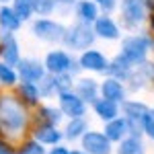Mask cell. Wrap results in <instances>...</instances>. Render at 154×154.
Segmentation results:
<instances>
[{"label": "cell", "mask_w": 154, "mask_h": 154, "mask_svg": "<svg viewBox=\"0 0 154 154\" xmlns=\"http://www.w3.org/2000/svg\"><path fill=\"white\" fill-rule=\"evenodd\" d=\"M29 125L27 103L19 95H0V134L6 140H19Z\"/></svg>", "instance_id": "1"}, {"label": "cell", "mask_w": 154, "mask_h": 154, "mask_svg": "<svg viewBox=\"0 0 154 154\" xmlns=\"http://www.w3.org/2000/svg\"><path fill=\"white\" fill-rule=\"evenodd\" d=\"M152 45V39L144 33H134V35H128L123 41H121V56L131 62L134 66L146 62V56H148V49Z\"/></svg>", "instance_id": "2"}, {"label": "cell", "mask_w": 154, "mask_h": 154, "mask_svg": "<svg viewBox=\"0 0 154 154\" xmlns=\"http://www.w3.org/2000/svg\"><path fill=\"white\" fill-rule=\"evenodd\" d=\"M95 31L91 29V25L86 23H76L66 31V39L64 43L72 49V51H86L95 41Z\"/></svg>", "instance_id": "3"}, {"label": "cell", "mask_w": 154, "mask_h": 154, "mask_svg": "<svg viewBox=\"0 0 154 154\" xmlns=\"http://www.w3.org/2000/svg\"><path fill=\"white\" fill-rule=\"evenodd\" d=\"M43 66H45L48 74H54V76L66 74V72H70L72 76H74L76 72L80 70V64H76L70 58V54H66L64 49H51L45 56V64Z\"/></svg>", "instance_id": "4"}, {"label": "cell", "mask_w": 154, "mask_h": 154, "mask_svg": "<svg viewBox=\"0 0 154 154\" xmlns=\"http://www.w3.org/2000/svg\"><path fill=\"white\" fill-rule=\"evenodd\" d=\"M148 17V0H121V21L123 27L134 29Z\"/></svg>", "instance_id": "5"}, {"label": "cell", "mask_w": 154, "mask_h": 154, "mask_svg": "<svg viewBox=\"0 0 154 154\" xmlns=\"http://www.w3.org/2000/svg\"><path fill=\"white\" fill-rule=\"evenodd\" d=\"M66 31L68 29L64 25L49 21V19H37L33 23V35L39 37L41 41H48V43H64Z\"/></svg>", "instance_id": "6"}, {"label": "cell", "mask_w": 154, "mask_h": 154, "mask_svg": "<svg viewBox=\"0 0 154 154\" xmlns=\"http://www.w3.org/2000/svg\"><path fill=\"white\" fill-rule=\"evenodd\" d=\"M58 101H60V111H62L64 115H68L70 119L84 117V113H86V103H84L74 91L58 93Z\"/></svg>", "instance_id": "7"}, {"label": "cell", "mask_w": 154, "mask_h": 154, "mask_svg": "<svg viewBox=\"0 0 154 154\" xmlns=\"http://www.w3.org/2000/svg\"><path fill=\"white\" fill-rule=\"evenodd\" d=\"M82 150L86 154H111V140L107 138L103 131H86L82 138Z\"/></svg>", "instance_id": "8"}, {"label": "cell", "mask_w": 154, "mask_h": 154, "mask_svg": "<svg viewBox=\"0 0 154 154\" xmlns=\"http://www.w3.org/2000/svg\"><path fill=\"white\" fill-rule=\"evenodd\" d=\"M33 138L43 146H58L64 138V134L58 130V125H51L45 121H39L35 128H33Z\"/></svg>", "instance_id": "9"}, {"label": "cell", "mask_w": 154, "mask_h": 154, "mask_svg": "<svg viewBox=\"0 0 154 154\" xmlns=\"http://www.w3.org/2000/svg\"><path fill=\"white\" fill-rule=\"evenodd\" d=\"M17 66H19V76L27 82H39L48 74L45 66L39 60H33V58H23Z\"/></svg>", "instance_id": "10"}, {"label": "cell", "mask_w": 154, "mask_h": 154, "mask_svg": "<svg viewBox=\"0 0 154 154\" xmlns=\"http://www.w3.org/2000/svg\"><path fill=\"white\" fill-rule=\"evenodd\" d=\"M93 31H95L97 37L101 39H107V41H113V39H119L121 37V31H119V25L109 17V14H99L95 23H93Z\"/></svg>", "instance_id": "11"}, {"label": "cell", "mask_w": 154, "mask_h": 154, "mask_svg": "<svg viewBox=\"0 0 154 154\" xmlns=\"http://www.w3.org/2000/svg\"><path fill=\"white\" fill-rule=\"evenodd\" d=\"M78 64H80V68H82V70L105 72L107 66H109V60H107L101 51H97V49H86V51H82V54H80Z\"/></svg>", "instance_id": "12"}, {"label": "cell", "mask_w": 154, "mask_h": 154, "mask_svg": "<svg viewBox=\"0 0 154 154\" xmlns=\"http://www.w3.org/2000/svg\"><path fill=\"white\" fill-rule=\"evenodd\" d=\"M74 93L82 99L84 103H95L101 95V84L95 78H78L74 84Z\"/></svg>", "instance_id": "13"}, {"label": "cell", "mask_w": 154, "mask_h": 154, "mask_svg": "<svg viewBox=\"0 0 154 154\" xmlns=\"http://www.w3.org/2000/svg\"><path fill=\"white\" fill-rule=\"evenodd\" d=\"M0 58L2 64L6 66H17L21 62V54H19V43L12 33H6L2 37V49H0Z\"/></svg>", "instance_id": "14"}, {"label": "cell", "mask_w": 154, "mask_h": 154, "mask_svg": "<svg viewBox=\"0 0 154 154\" xmlns=\"http://www.w3.org/2000/svg\"><path fill=\"white\" fill-rule=\"evenodd\" d=\"M101 97L109 99V101H115V103H123L125 101V86L121 84V80L107 76L101 82Z\"/></svg>", "instance_id": "15"}, {"label": "cell", "mask_w": 154, "mask_h": 154, "mask_svg": "<svg viewBox=\"0 0 154 154\" xmlns=\"http://www.w3.org/2000/svg\"><path fill=\"white\" fill-rule=\"evenodd\" d=\"M128 134H130V123L125 117H115L111 121H107L105 136L111 142H121L123 138H128Z\"/></svg>", "instance_id": "16"}, {"label": "cell", "mask_w": 154, "mask_h": 154, "mask_svg": "<svg viewBox=\"0 0 154 154\" xmlns=\"http://www.w3.org/2000/svg\"><path fill=\"white\" fill-rule=\"evenodd\" d=\"M131 68H134V64H131V62H128V60L119 54V56H115V58L109 62V66H107L105 72H107V76H111V78L125 80V78L131 74Z\"/></svg>", "instance_id": "17"}, {"label": "cell", "mask_w": 154, "mask_h": 154, "mask_svg": "<svg viewBox=\"0 0 154 154\" xmlns=\"http://www.w3.org/2000/svg\"><path fill=\"white\" fill-rule=\"evenodd\" d=\"M76 17L80 23L93 25L99 19V6L95 0H78L76 2Z\"/></svg>", "instance_id": "18"}, {"label": "cell", "mask_w": 154, "mask_h": 154, "mask_svg": "<svg viewBox=\"0 0 154 154\" xmlns=\"http://www.w3.org/2000/svg\"><path fill=\"white\" fill-rule=\"evenodd\" d=\"M93 107H95V113L99 119H103V121H111V119L119 117V107L115 101H109V99H97L95 103H93Z\"/></svg>", "instance_id": "19"}, {"label": "cell", "mask_w": 154, "mask_h": 154, "mask_svg": "<svg viewBox=\"0 0 154 154\" xmlns=\"http://www.w3.org/2000/svg\"><path fill=\"white\" fill-rule=\"evenodd\" d=\"M121 105H123V113H125L123 117L130 119V121H138V123H142V119L150 113L148 105L142 103V101H123Z\"/></svg>", "instance_id": "20"}, {"label": "cell", "mask_w": 154, "mask_h": 154, "mask_svg": "<svg viewBox=\"0 0 154 154\" xmlns=\"http://www.w3.org/2000/svg\"><path fill=\"white\" fill-rule=\"evenodd\" d=\"M21 17L14 12V8L11 6H2L0 8V27L6 31V33H12V31H19L21 27Z\"/></svg>", "instance_id": "21"}, {"label": "cell", "mask_w": 154, "mask_h": 154, "mask_svg": "<svg viewBox=\"0 0 154 154\" xmlns=\"http://www.w3.org/2000/svg\"><path fill=\"white\" fill-rule=\"evenodd\" d=\"M88 131V123L84 117H74L68 121V125L64 128V138L66 140H80L84 134Z\"/></svg>", "instance_id": "22"}, {"label": "cell", "mask_w": 154, "mask_h": 154, "mask_svg": "<svg viewBox=\"0 0 154 154\" xmlns=\"http://www.w3.org/2000/svg\"><path fill=\"white\" fill-rule=\"evenodd\" d=\"M117 154H146V146L140 138L136 136H128L123 138L117 146Z\"/></svg>", "instance_id": "23"}, {"label": "cell", "mask_w": 154, "mask_h": 154, "mask_svg": "<svg viewBox=\"0 0 154 154\" xmlns=\"http://www.w3.org/2000/svg\"><path fill=\"white\" fill-rule=\"evenodd\" d=\"M19 97L23 99L27 105H35L37 101H39V86H37V82H27V80H23V82L19 84Z\"/></svg>", "instance_id": "24"}, {"label": "cell", "mask_w": 154, "mask_h": 154, "mask_svg": "<svg viewBox=\"0 0 154 154\" xmlns=\"http://www.w3.org/2000/svg\"><path fill=\"white\" fill-rule=\"evenodd\" d=\"M35 4H37V0H14L12 2V8L21 17V21H27L35 12Z\"/></svg>", "instance_id": "25"}, {"label": "cell", "mask_w": 154, "mask_h": 154, "mask_svg": "<svg viewBox=\"0 0 154 154\" xmlns=\"http://www.w3.org/2000/svg\"><path fill=\"white\" fill-rule=\"evenodd\" d=\"M39 121H45V123H51V125H58L60 121H62V111L56 109V107H49V105H43L39 107Z\"/></svg>", "instance_id": "26"}, {"label": "cell", "mask_w": 154, "mask_h": 154, "mask_svg": "<svg viewBox=\"0 0 154 154\" xmlns=\"http://www.w3.org/2000/svg\"><path fill=\"white\" fill-rule=\"evenodd\" d=\"M39 95L41 97H51L54 93H58V86H56V76L54 74H45L41 80H39Z\"/></svg>", "instance_id": "27"}, {"label": "cell", "mask_w": 154, "mask_h": 154, "mask_svg": "<svg viewBox=\"0 0 154 154\" xmlns=\"http://www.w3.org/2000/svg\"><path fill=\"white\" fill-rule=\"evenodd\" d=\"M17 78H19V74L14 70V66L0 64V82L4 84V86H12V84L17 82Z\"/></svg>", "instance_id": "28"}, {"label": "cell", "mask_w": 154, "mask_h": 154, "mask_svg": "<svg viewBox=\"0 0 154 154\" xmlns=\"http://www.w3.org/2000/svg\"><path fill=\"white\" fill-rule=\"evenodd\" d=\"M56 6H58L56 0H37L35 12H37V14H41V17H48V14H51V12L56 11Z\"/></svg>", "instance_id": "29"}, {"label": "cell", "mask_w": 154, "mask_h": 154, "mask_svg": "<svg viewBox=\"0 0 154 154\" xmlns=\"http://www.w3.org/2000/svg\"><path fill=\"white\" fill-rule=\"evenodd\" d=\"M19 154H48V152H45L43 144H39L37 140H33V142H27V144H25Z\"/></svg>", "instance_id": "30"}, {"label": "cell", "mask_w": 154, "mask_h": 154, "mask_svg": "<svg viewBox=\"0 0 154 154\" xmlns=\"http://www.w3.org/2000/svg\"><path fill=\"white\" fill-rule=\"evenodd\" d=\"M142 131L150 138V140H154V115H152V111L142 119Z\"/></svg>", "instance_id": "31"}, {"label": "cell", "mask_w": 154, "mask_h": 154, "mask_svg": "<svg viewBox=\"0 0 154 154\" xmlns=\"http://www.w3.org/2000/svg\"><path fill=\"white\" fill-rule=\"evenodd\" d=\"M95 2L105 14H109V12H113L115 8H117V0H95Z\"/></svg>", "instance_id": "32"}, {"label": "cell", "mask_w": 154, "mask_h": 154, "mask_svg": "<svg viewBox=\"0 0 154 154\" xmlns=\"http://www.w3.org/2000/svg\"><path fill=\"white\" fill-rule=\"evenodd\" d=\"M48 154H70V150L66 148V146H62V144H58L56 148H51Z\"/></svg>", "instance_id": "33"}, {"label": "cell", "mask_w": 154, "mask_h": 154, "mask_svg": "<svg viewBox=\"0 0 154 154\" xmlns=\"http://www.w3.org/2000/svg\"><path fill=\"white\" fill-rule=\"evenodd\" d=\"M0 154H12V150L8 146H2V144H0Z\"/></svg>", "instance_id": "34"}, {"label": "cell", "mask_w": 154, "mask_h": 154, "mask_svg": "<svg viewBox=\"0 0 154 154\" xmlns=\"http://www.w3.org/2000/svg\"><path fill=\"white\" fill-rule=\"evenodd\" d=\"M70 154H86L84 150H70Z\"/></svg>", "instance_id": "35"}, {"label": "cell", "mask_w": 154, "mask_h": 154, "mask_svg": "<svg viewBox=\"0 0 154 154\" xmlns=\"http://www.w3.org/2000/svg\"><path fill=\"white\" fill-rule=\"evenodd\" d=\"M152 27H154V14H152Z\"/></svg>", "instance_id": "36"}, {"label": "cell", "mask_w": 154, "mask_h": 154, "mask_svg": "<svg viewBox=\"0 0 154 154\" xmlns=\"http://www.w3.org/2000/svg\"><path fill=\"white\" fill-rule=\"evenodd\" d=\"M0 2H6V0H0Z\"/></svg>", "instance_id": "37"}, {"label": "cell", "mask_w": 154, "mask_h": 154, "mask_svg": "<svg viewBox=\"0 0 154 154\" xmlns=\"http://www.w3.org/2000/svg\"><path fill=\"white\" fill-rule=\"evenodd\" d=\"M152 115H154V111H152Z\"/></svg>", "instance_id": "38"}]
</instances>
